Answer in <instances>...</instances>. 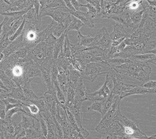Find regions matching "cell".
I'll use <instances>...</instances> for the list:
<instances>
[{"instance_id":"6da1fadb","label":"cell","mask_w":156,"mask_h":139,"mask_svg":"<svg viewBox=\"0 0 156 139\" xmlns=\"http://www.w3.org/2000/svg\"><path fill=\"white\" fill-rule=\"evenodd\" d=\"M138 28L139 30L138 36L136 39L126 36L123 41L125 47L122 52L114 55L112 58L126 59L129 56L147 53L156 54V31L147 30L143 27H139Z\"/></svg>"},{"instance_id":"7a4b0ae2","label":"cell","mask_w":156,"mask_h":139,"mask_svg":"<svg viewBox=\"0 0 156 139\" xmlns=\"http://www.w3.org/2000/svg\"><path fill=\"white\" fill-rule=\"evenodd\" d=\"M112 68L122 75L138 80L143 83L150 80L151 73L149 63L136 60H130V62Z\"/></svg>"},{"instance_id":"3957f363","label":"cell","mask_w":156,"mask_h":139,"mask_svg":"<svg viewBox=\"0 0 156 139\" xmlns=\"http://www.w3.org/2000/svg\"><path fill=\"white\" fill-rule=\"evenodd\" d=\"M82 71L81 75L83 79L90 81L92 82L96 80L98 76L109 74L112 68L106 62H90L80 64Z\"/></svg>"},{"instance_id":"277c9868","label":"cell","mask_w":156,"mask_h":139,"mask_svg":"<svg viewBox=\"0 0 156 139\" xmlns=\"http://www.w3.org/2000/svg\"><path fill=\"white\" fill-rule=\"evenodd\" d=\"M110 48L108 49H104L99 48L87 47L81 54L75 58L80 64L90 62H105L106 60L110 59Z\"/></svg>"},{"instance_id":"5b68a950","label":"cell","mask_w":156,"mask_h":139,"mask_svg":"<svg viewBox=\"0 0 156 139\" xmlns=\"http://www.w3.org/2000/svg\"><path fill=\"white\" fill-rule=\"evenodd\" d=\"M45 16H51L53 20L58 23H63L67 27L72 20V14L68 9L43 8L40 9L39 13L40 19Z\"/></svg>"},{"instance_id":"8992f818","label":"cell","mask_w":156,"mask_h":139,"mask_svg":"<svg viewBox=\"0 0 156 139\" xmlns=\"http://www.w3.org/2000/svg\"><path fill=\"white\" fill-rule=\"evenodd\" d=\"M120 101L119 96H118L113 105L102 117V120L96 128V131L101 134H104L109 126L116 119L117 115L120 112Z\"/></svg>"},{"instance_id":"52a82bcc","label":"cell","mask_w":156,"mask_h":139,"mask_svg":"<svg viewBox=\"0 0 156 139\" xmlns=\"http://www.w3.org/2000/svg\"><path fill=\"white\" fill-rule=\"evenodd\" d=\"M107 74L109 75V77L112 81L113 85L111 93L115 96H119L120 100L121 97L124 94L135 86L133 85H128L123 82L122 81L123 79L122 78V75L115 71L113 68L112 71Z\"/></svg>"},{"instance_id":"ba28073f","label":"cell","mask_w":156,"mask_h":139,"mask_svg":"<svg viewBox=\"0 0 156 139\" xmlns=\"http://www.w3.org/2000/svg\"><path fill=\"white\" fill-rule=\"evenodd\" d=\"M111 79L108 74L106 75L105 81L102 87L98 91L94 93H87L86 100L88 101L94 102V101H104L111 94L110 89Z\"/></svg>"},{"instance_id":"9c48e42d","label":"cell","mask_w":156,"mask_h":139,"mask_svg":"<svg viewBox=\"0 0 156 139\" xmlns=\"http://www.w3.org/2000/svg\"><path fill=\"white\" fill-rule=\"evenodd\" d=\"M112 42V40L106 28L103 27L100 29L96 37H94V40L89 47L106 49L111 47Z\"/></svg>"},{"instance_id":"30bf717a","label":"cell","mask_w":156,"mask_h":139,"mask_svg":"<svg viewBox=\"0 0 156 139\" xmlns=\"http://www.w3.org/2000/svg\"><path fill=\"white\" fill-rule=\"evenodd\" d=\"M4 16V20L2 21V33L1 36L6 35L9 37L15 32L24 19L23 16L19 18L8 16Z\"/></svg>"},{"instance_id":"8fae6325","label":"cell","mask_w":156,"mask_h":139,"mask_svg":"<svg viewBox=\"0 0 156 139\" xmlns=\"http://www.w3.org/2000/svg\"><path fill=\"white\" fill-rule=\"evenodd\" d=\"M134 31L135 30H133L131 28L118 22H115L113 24V31L110 35L111 39L113 41L121 38H126L127 35Z\"/></svg>"},{"instance_id":"7c38bea8","label":"cell","mask_w":156,"mask_h":139,"mask_svg":"<svg viewBox=\"0 0 156 139\" xmlns=\"http://www.w3.org/2000/svg\"><path fill=\"white\" fill-rule=\"evenodd\" d=\"M105 133L112 135L114 139H126L124 131V126L117 120H115L109 126L104 134Z\"/></svg>"},{"instance_id":"4fadbf2b","label":"cell","mask_w":156,"mask_h":139,"mask_svg":"<svg viewBox=\"0 0 156 139\" xmlns=\"http://www.w3.org/2000/svg\"><path fill=\"white\" fill-rule=\"evenodd\" d=\"M82 103V101L75 98L73 104L69 107H67L71 111L72 114L73 115L78 127L80 129H82L83 128L82 126V112L81 110Z\"/></svg>"},{"instance_id":"5bb4252c","label":"cell","mask_w":156,"mask_h":139,"mask_svg":"<svg viewBox=\"0 0 156 139\" xmlns=\"http://www.w3.org/2000/svg\"><path fill=\"white\" fill-rule=\"evenodd\" d=\"M70 13L74 16L77 19L80 20L84 24V26H87L89 27L93 28L95 26L94 20L92 18L91 16L87 13H84L80 10H75V11H70Z\"/></svg>"},{"instance_id":"9a60e30c","label":"cell","mask_w":156,"mask_h":139,"mask_svg":"<svg viewBox=\"0 0 156 139\" xmlns=\"http://www.w3.org/2000/svg\"><path fill=\"white\" fill-rule=\"evenodd\" d=\"M10 3L11 8L9 12L29 10L33 7L32 0H17Z\"/></svg>"},{"instance_id":"2e32d148","label":"cell","mask_w":156,"mask_h":139,"mask_svg":"<svg viewBox=\"0 0 156 139\" xmlns=\"http://www.w3.org/2000/svg\"><path fill=\"white\" fill-rule=\"evenodd\" d=\"M83 79V77H82L74 86L75 93V98L82 102L86 101V98L87 93V90L85 86Z\"/></svg>"},{"instance_id":"e0dca14e","label":"cell","mask_w":156,"mask_h":139,"mask_svg":"<svg viewBox=\"0 0 156 139\" xmlns=\"http://www.w3.org/2000/svg\"><path fill=\"white\" fill-rule=\"evenodd\" d=\"M156 89H148L142 86H135L132 88L130 90L127 91L121 97V99L125 97H127L130 95L135 94H155Z\"/></svg>"},{"instance_id":"ac0fdd59","label":"cell","mask_w":156,"mask_h":139,"mask_svg":"<svg viewBox=\"0 0 156 139\" xmlns=\"http://www.w3.org/2000/svg\"><path fill=\"white\" fill-rule=\"evenodd\" d=\"M26 22L39 28L41 24V20L37 15L35 9L33 7L29 9L23 16Z\"/></svg>"},{"instance_id":"d6986e66","label":"cell","mask_w":156,"mask_h":139,"mask_svg":"<svg viewBox=\"0 0 156 139\" xmlns=\"http://www.w3.org/2000/svg\"><path fill=\"white\" fill-rule=\"evenodd\" d=\"M58 74L57 75V80L60 88L63 91L66 97L68 75H67L65 70L60 66H58Z\"/></svg>"},{"instance_id":"ffe728a7","label":"cell","mask_w":156,"mask_h":139,"mask_svg":"<svg viewBox=\"0 0 156 139\" xmlns=\"http://www.w3.org/2000/svg\"><path fill=\"white\" fill-rule=\"evenodd\" d=\"M126 59H129L130 60L141 61L143 62L152 63L154 65H156V54L151 53L133 55L129 56Z\"/></svg>"},{"instance_id":"44dd1931","label":"cell","mask_w":156,"mask_h":139,"mask_svg":"<svg viewBox=\"0 0 156 139\" xmlns=\"http://www.w3.org/2000/svg\"><path fill=\"white\" fill-rule=\"evenodd\" d=\"M57 24L58 23L57 22L52 20L51 24H49L46 28L42 31L39 32L38 35H39V42H44L49 35L52 34L53 31L55 26H57Z\"/></svg>"},{"instance_id":"7402d4cb","label":"cell","mask_w":156,"mask_h":139,"mask_svg":"<svg viewBox=\"0 0 156 139\" xmlns=\"http://www.w3.org/2000/svg\"><path fill=\"white\" fill-rule=\"evenodd\" d=\"M66 36V32H64L59 38H57V41L55 43L53 49V60L55 61L58 56L63 49L64 40Z\"/></svg>"},{"instance_id":"603a6c76","label":"cell","mask_w":156,"mask_h":139,"mask_svg":"<svg viewBox=\"0 0 156 139\" xmlns=\"http://www.w3.org/2000/svg\"><path fill=\"white\" fill-rule=\"evenodd\" d=\"M116 120L119 122L123 126L130 127L135 130H140L137 124L135 123L133 121L126 118V116L121 114V112L119 113L117 115Z\"/></svg>"},{"instance_id":"cb8c5ba5","label":"cell","mask_w":156,"mask_h":139,"mask_svg":"<svg viewBox=\"0 0 156 139\" xmlns=\"http://www.w3.org/2000/svg\"><path fill=\"white\" fill-rule=\"evenodd\" d=\"M117 97L118 96H115L112 93H111L110 95L103 101L102 114H101L102 117L107 112L110 108L113 105Z\"/></svg>"},{"instance_id":"d4e9b609","label":"cell","mask_w":156,"mask_h":139,"mask_svg":"<svg viewBox=\"0 0 156 139\" xmlns=\"http://www.w3.org/2000/svg\"><path fill=\"white\" fill-rule=\"evenodd\" d=\"M84 26V24L80 20L77 19L75 16L72 15V20L71 23L65 30V32L68 33L70 31L74 30L79 31L81 27Z\"/></svg>"},{"instance_id":"484cf974","label":"cell","mask_w":156,"mask_h":139,"mask_svg":"<svg viewBox=\"0 0 156 139\" xmlns=\"http://www.w3.org/2000/svg\"><path fill=\"white\" fill-rule=\"evenodd\" d=\"M78 43L83 46H90L94 39V37H91L90 35H84L81 34L80 31H78Z\"/></svg>"},{"instance_id":"4316f807","label":"cell","mask_w":156,"mask_h":139,"mask_svg":"<svg viewBox=\"0 0 156 139\" xmlns=\"http://www.w3.org/2000/svg\"><path fill=\"white\" fill-rule=\"evenodd\" d=\"M130 61V60L129 59L119 58V57H114L110 58L106 60L105 62L107 63L112 68L116 67L118 66H120L122 64Z\"/></svg>"},{"instance_id":"83f0119b","label":"cell","mask_w":156,"mask_h":139,"mask_svg":"<svg viewBox=\"0 0 156 139\" xmlns=\"http://www.w3.org/2000/svg\"><path fill=\"white\" fill-rule=\"evenodd\" d=\"M68 33L66 32V36L64 40V45H63V49L60 53L65 58H71L72 57L71 54V49H70V42L68 36Z\"/></svg>"},{"instance_id":"f1b7e54d","label":"cell","mask_w":156,"mask_h":139,"mask_svg":"<svg viewBox=\"0 0 156 139\" xmlns=\"http://www.w3.org/2000/svg\"><path fill=\"white\" fill-rule=\"evenodd\" d=\"M87 47L83 46L78 44H70V49L72 57L75 58L81 54L83 51L85 50Z\"/></svg>"},{"instance_id":"f546056e","label":"cell","mask_w":156,"mask_h":139,"mask_svg":"<svg viewBox=\"0 0 156 139\" xmlns=\"http://www.w3.org/2000/svg\"><path fill=\"white\" fill-rule=\"evenodd\" d=\"M44 8L68 9L63 0H53L51 3Z\"/></svg>"},{"instance_id":"4dcf8cb0","label":"cell","mask_w":156,"mask_h":139,"mask_svg":"<svg viewBox=\"0 0 156 139\" xmlns=\"http://www.w3.org/2000/svg\"><path fill=\"white\" fill-rule=\"evenodd\" d=\"M66 29L63 23H58L53 31L52 35L57 38H59L65 32Z\"/></svg>"},{"instance_id":"1f68e13d","label":"cell","mask_w":156,"mask_h":139,"mask_svg":"<svg viewBox=\"0 0 156 139\" xmlns=\"http://www.w3.org/2000/svg\"><path fill=\"white\" fill-rule=\"evenodd\" d=\"M103 101H94L92 102V104L90 107H87V111H97L98 112L102 114V106H103Z\"/></svg>"},{"instance_id":"d6a6232c","label":"cell","mask_w":156,"mask_h":139,"mask_svg":"<svg viewBox=\"0 0 156 139\" xmlns=\"http://www.w3.org/2000/svg\"><path fill=\"white\" fill-rule=\"evenodd\" d=\"M25 19H24L23 21L22 22V23H21L19 27L18 28V29H16V31H15L14 33L12 35L9 37V40L11 42H13L16 39L18 38V37L21 35L22 34V33L23 32V30H24V26H25Z\"/></svg>"},{"instance_id":"836d02e7","label":"cell","mask_w":156,"mask_h":139,"mask_svg":"<svg viewBox=\"0 0 156 139\" xmlns=\"http://www.w3.org/2000/svg\"><path fill=\"white\" fill-rule=\"evenodd\" d=\"M11 5L5 0H0V13L10 12Z\"/></svg>"},{"instance_id":"e575fe53","label":"cell","mask_w":156,"mask_h":139,"mask_svg":"<svg viewBox=\"0 0 156 139\" xmlns=\"http://www.w3.org/2000/svg\"><path fill=\"white\" fill-rule=\"evenodd\" d=\"M68 60L72 67L75 70L79 71L81 73L82 71V68H81L80 63L77 60V59L75 57H72L71 58H68Z\"/></svg>"},{"instance_id":"d590c367","label":"cell","mask_w":156,"mask_h":139,"mask_svg":"<svg viewBox=\"0 0 156 139\" xmlns=\"http://www.w3.org/2000/svg\"><path fill=\"white\" fill-rule=\"evenodd\" d=\"M82 7H84L87 8L88 9L87 13L88 14L91 16L92 18L94 19L96 18L97 14H98V12L97 9L94 8L92 5H91L90 3H87L86 5H83L82 4Z\"/></svg>"},{"instance_id":"8d00e7d4","label":"cell","mask_w":156,"mask_h":139,"mask_svg":"<svg viewBox=\"0 0 156 139\" xmlns=\"http://www.w3.org/2000/svg\"><path fill=\"white\" fill-rule=\"evenodd\" d=\"M40 122L41 126V131H42V135L45 137L46 138V136L47 135L48 128L47 123L44 118L42 117V115L40 114Z\"/></svg>"},{"instance_id":"74e56055","label":"cell","mask_w":156,"mask_h":139,"mask_svg":"<svg viewBox=\"0 0 156 139\" xmlns=\"http://www.w3.org/2000/svg\"><path fill=\"white\" fill-rule=\"evenodd\" d=\"M87 3H90L91 5L97 9L98 13L100 12V2L101 0H85Z\"/></svg>"},{"instance_id":"f35d334b","label":"cell","mask_w":156,"mask_h":139,"mask_svg":"<svg viewBox=\"0 0 156 139\" xmlns=\"http://www.w3.org/2000/svg\"><path fill=\"white\" fill-rule=\"evenodd\" d=\"M28 107V108L29 109V111L31 114H33L37 115L40 112V109L38 107L37 105H35L34 103L32 104H29V105H26Z\"/></svg>"},{"instance_id":"ab89813d","label":"cell","mask_w":156,"mask_h":139,"mask_svg":"<svg viewBox=\"0 0 156 139\" xmlns=\"http://www.w3.org/2000/svg\"><path fill=\"white\" fill-rule=\"evenodd\" d=\"M156 81L149 80L142 83L141 86L144 87L148 89H156Z\"/></svg>"},{"instance_id":"60d3db41","label":"cell","mask_w":156,"mask_h":139,"mask_svg":"<svg viewBox=\"0 0 156 139\" xmlns=\"http://www.w3.org/2000/svg\"><path fill=\"white\" fill-rule=\"evenodd\" d=\"M32 3L33 7L34 8L37 15L39 16V12L40 9V5L39 3V0H32Z\"/></svg>"},{"instance_id":"b9f144b4","label":"cell","mask_w":156,"mask_h":139,"mask_svg":"<svg viewBox=\"0 0 156 139\" xmlns=\"http://www.w3.org/2000/svg\"><path fill=\"white\" fill-rule=\"evenodd\" d=\"M71 4L76 10H80V8L82 7V4L80 3L77 0H70Z\"/></svg>"},{"instance_id":"7bdbcfd3","label":"cell","mask_w":156,"mask_h":139,"mask_svg":"<svg viewBox=\"0 0 156 139\" xmlns=\"http://www.w3.org/2000/svg\"><path fill=\"white\" fill-rule=\"evenodd\" d=\"M63 1L66 3L67 7L68 8L70 11H75V10H76L71 4L70 0H63Z\"/></svg>"},{"instance_id":"ee69618b","label":"cell","mask_w":156,"mask_h":139,"mask_svg":"<svg viewBox=\"0 0 156 139\" xmlns=\"http://www.w3.org/2000/svg\"><path fill=\"white\" fill-rule=\"evenodd\" d=\"M2 25H3V23L2 22V23L0 24V37H1V35L2 33Z\"/></svg>"},{"instance_id":"f6af8a7d","label":"cell","mask_w":156,"mask_h":139,"mask_svg":"<svg viewBox=\"0 0 156 139\" xmlns=\"http://www.w3.org/2000/svg\"><path fill=\"white\" fill-rule=\"evenodd\" d=\"M156 134H154V135H151V136H149V139H156Z\"/></svg>"},{"instance_id":"bcb514c9","label":"cell","mask_w":156,"mask_h":139,"mask_svg":"<svg viewBox=\"0 0 156 139\" xmlns=\"http://www.w3.org/2000/svg\"><path fill=\"white\" fill-rule=\"evenodd\" d=\"M5 1H6L7 2H9V3H12V2L16 1L17 0H5Z\"/></svg>"},{"instance_id":"7dc6e473","label":"cell","mask_w":156,"mask_h":139,"mask_svg":"<svg viewBox=\"0 0 156 139\" xmlns=\"http://www.w3.org/2000/svg\"><path fill=\"white\" fill-rule=\"evenodd\" d=\"M105 1H107L112 2H115L116 1V0H105Z\"/></svg>"},{"instance_id":"c3c4849f","label":"cell","mask_w":156,"mask_h":139,"mask_svg":"<svg viewBox=\"0 0 156 139\" xmlns=\"http://www.w3.org/2000/svg\"><path fill=\"white\" fill-rule=\"evenodd\" d=\"M153 1V0H136L135 1Z\"/></svg>"}]
</instances>
